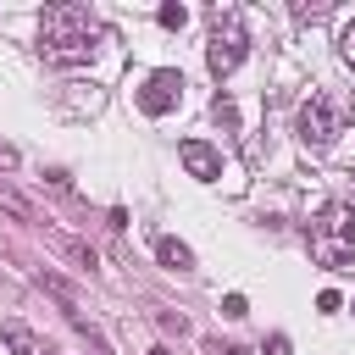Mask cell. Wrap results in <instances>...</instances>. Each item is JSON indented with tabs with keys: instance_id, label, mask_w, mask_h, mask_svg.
<instances>
[{
	"instance_id": "obj_15",
	"label": "cell",
	"mask_w": 355,
	"mask_h": 355,
	"mask_svg": "<svg viewBox=\"0 0 355 355\" xmlns=\"http://www.w3.org/2000/svg\"><path fill=\"white\" fill-rule=\"evenodd\" d=\"M222 355H250V349H239V344H227V349H222Z\"/></svg>"
},
{
	"instance_id": "obj_10",
	"label": "cell",
	"mask_w": 355,
	"mask_h": 355,
	"mask_svg": "<svg viewBox=\"0 0 355 355\" xmlns=\"http://www.w3.org/2000/svg\"><path fill=\"white\" fill-rule=\"evenodd\" d=\"M211 111H216V122H222V128H233V122H239V111H233V100H227V94H216V105H211Z\"/></svg>"
},
{
	"instance_id": "obj_2",
	"label": "cell",
	"mask_w": 355,
	"mask_h": 355,
	"mask_svg": "<svg viewBox=\"0 0 355 355\" xmlns=\"http://www.w3.org/2000/svg\"><path fill=\"white\" fill-rule=\"evenodd\" d=\"M305 244H311V261L338 272L355 261V205H322L316 222L305 227Z\"/></svg>"
},
{
	"instance_id": "obj_12",
	"label": "cell",
	"mask_w": 355,
	"mask_h": 355,
	"mask_svg": "<svg viewBox=\"0 0 355 355\" xmlns=\"http://www.w3.org/2000/svg\"><path fill=\"white\" fill-rule=\"evenodd\" d=\"M338 50H344V61H349V67H355V22H349V28H344V39H338Z\"/></svg>"
},
{
	"instance_id": "obj_6",
	"label": "cell",
	"mask_w": 355,
	"mask_h": 355,
	"mask_svg": "<svg viewBox=\"0 0 355 355\" xmlns=\"http://www.w3.org/2000/svg\"><path fill=\"white\" fill-rule=\"evenodd\" d=\"M178 155H183L189 178H200V183H216V178H222V155H216L205 139H183V144H178Z\"/></svg>"
},
{
	"instance_id": "obj_8",
	"label": "cell",
	"mask_w": 355,
	"mask_h": 355,
	"mask_svg": "<svg viewBox=\"0 0 355 355\" xmlns=\"http://www.w3.org/2000/svg\"><path fill=\"white\" fill-rule=\"evenodd\" d=\"M155 255H161V266H172V272H189V266H194V250H189L183 239H155Z\"/></svg>"
},
{
	"instance_id": "obj_13",
	"label": "cell",
	"mask_w": 355,
	"mask_h": 355,
	"mask_svg": "<svg viewBox=\"0 0 355 355\" xmlns=\"http://www.w3.org/2000/svg\"><path fill=\"white\" fill-rule=\"evenodd\" d=\"M266 355H288V338H283V333H272V338H266Z\"/></svg>"
},
{
	"instance_id": "obj_9",
	"label": "cell",
	"mask_w": 355,
	"mask_h": 355,
	"mask_svg": "<svg viewBox=\"0 0 355 355\" xmlns=\"http://www.w3.org/2000/svg\"><path fill=\"white\" fill-rule=\"evenodd\" d=\"M155 22H161V28H183V22H189V11H183V6H161V11H155Z\"/></svg>"
},
{
	"instance_id": "obj_5",
	"label": "cell",
	"mask_w": 355,
	"mask_h": 355,
	"mask_svg": "<svg viewBox=\"0 0 355 355\" xmlns=\"http://www.w3.org/2000/svg\"><path fill=\"white\" fill-rule=\"evenodd\" d=\"M178 100H183V72L178 67H161V72H150L139 83V111L144 116H166Z\"/></svg>"
},
{
	"instance_id": "obj_1",
	"label": "cell",
	"mask_w": 355,
	"mask_h": 355,
	"mask_svg": "<svg viewBox=\"0 0 355 355\" xmlns=\"http://www.w3.org/2000/svg\"><path fill=\"white\" fill-rule=\"evenodd\" d=\"M94 39H100V22H94L89 6H72V0L44 6V17H39V50H44V61L83 67L94 55Z\"/></svg>"
},
{
	"instance_id": "obj_4",
	"label": "cell",
	"mask_w": 355,
	"mask_h": 355,
	"mask_svg": "<svg viewBox=\"0 0 355 355\" xmlns=\"http://www.w3.org/2000/svg\"><path fill=\"white\" fill-rule=\"evenodd\" d=\"M338 128H344V111H338V100H327V94H311V100L300 105V116H294V133H300L305 150H327V144L338 139Z\"/></svg>"
},
{
	"instance_id": "obj_16",
	"label": "cell",
	"mask_w": 355,
	"mask_h": 355,
	"mask_svg": "<svg viewBox=\"0 0 355 355\" xmlns=\"http://www.w3.org/2000/svg\"><path fill=\"white\" fill-rule=\"evenodd\" d=\"M150 355H166V349H150Z\"/></svg>"
},
{
	"instance_id": "obj_3",
	"label": "cell",
	"mask_w": 355,
	"mask_h": 355,
	"mask_svg": "<svg viewBox=\"0 0 355 355\" xmlns=\"http://www.w3.org/2000/svg\"><path fill=\"white\" fill-rule=\"evenodd\" d=\"M244 50H250V33H244V22H239L233 11H216V17H211V39H205V61H211V72H216V78L239 72Z\"/></svg>"
},
{
	"instance_id": "obj_7",
	"label": "cell",
	"mask_w": 355,
	"mask_h": 355,
	"mask_svg": "<svg viewBox=\"0 0 355 355\" xmlns=\"http://www.w3.org/2000/svg\"><path fill=\"white\" fill-rule=\"evenodd\" d=\"M0 344H6L11 355H55V349H50L33 327H22V322H6V327H0Z\"/></svg>"
},
{
	"instance_id": "obj_14",
	"label": "cell",
	"mask_w": 355,
	"mask_h": 355,
	"mask_svg": "<svg viewBox=\"0 0 355 355\" xmlns=\"http://www.w3.org/2000/svg\"><path fill=\"white\" fill-rule=\"evenodd\" d=\"M0 166H17V150L11 144H0Z\"/></svg>"
},
{
	"instance_id": "obj_11",
	"label": "cell",
	"mask_w": 355,
	"mask_h": 355,
	"mask_svg": "<svg viewBox=\"0 0 355 355\" xmlns=\"http://www.w3.org/2000/svg\"><path fill=\"white\" fill-rule=\"evenodd\" d=\"M244 311H250V305H244V294H227V300H222V316H233V322H239Z\"/></svg>"
}]
</instances>
